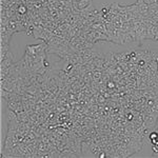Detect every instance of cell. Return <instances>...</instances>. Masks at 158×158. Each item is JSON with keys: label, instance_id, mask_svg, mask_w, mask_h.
Returning <instances> with one entry per match:
<instances>
[{"label": "cell", "instance_id": "6da1fadb", "mask_svg": "<svg viewBox=\"0 0 158 158\" xmlns=\"http://www.w3.org/2000/svg\"><path fill=\"white\" fill-rule=\"evenodd\" d=\"M45 52H48V43L44 41L38 43V44H32V45L30 44L25 49V54L30 56H34V57Z\"/></svg>", "mask_w": 158, "mask_h": 158}, {"label": "cell", "instance_id": "7a4b0ae2", "mask_svg": "<svg viewBox=\"0 0 158 158\" xmlns=\"http://www.w3.org/2000/svg\"><path fill=\"white\" fill-rule=\"evenodd\" d=\"M73 2V14H80V13L85 12L89 7L93 6V1L92 0H76Z\"/></svg>", "mask_w": 158, "mask_h": 158}, {"label": "cell", "instance_id": "3957f363", "mask_svg": "<svg viewBox=\"0 0 158 158\" xmlns=\"http://www.w3.org/2000/svg\"><path fill=\"white\" fill-rule=\"evenodd\" d=\"M15 63L14 61V55L11 52H7L4 57L1 58V63H0V70H6L9 69L10 67H12Z\"/></svg>", "mask_w": 158, "mask_h": 158}, {"label": "cell", "instance_id": "277c9868", "mask_svg": "<svg viewBox=\"0 0 158 158\" xmlns=\"http://www.w3.org/2000/svg\"><path fill=\"white\" fill-rule=\"evenodd\" d=\"M92 37H93V42L96 43L98 41H109V36L106 33H102L100 31H95V30H91L90 31Z\"/></svg>", "mask_w": 158, "mask_h": 158}, {"label": "cell", "instance_id": "5b68a950", "mask_svg": "<svg viewBox=\"0 0 158 158\" xmlns=\"http://www.w3.org/2000/svg\"><path fill=\"white\" fill-rule=\"evenodd\" d=\"M0 51H1V58L4 57V55L7 52H10V44H0Z\"/></svg>", "mask_w": 158, "mask_h": 158}, {"label": "cell", "instance_id": "8992f818", "mask_svg": "<svg viewBox=\"0 0 158 158\" xmlns=\"http://www.w3.org/2000/svg\"><path fill=\"white\" fill-rule=\"evenodd\" d=\"M106 88H108V90H114V89L116 88V83L114 80H112V79H110V80L106 82Z\"/></svg>", "mask_w": 158, "mask_h": 158}, {"label": "cell", "instance_id": "52a82bcc", "mask_svg": "<svg viewBox=\"0 0 158 158\" xmlns=\"http://www.w3.org/2000/svg\"><path fill=\"white\" fill-rule=\"evenodd\" d=\"M142 1H143L146 4H148V6H150V4L154 3V2H156V1H155V0H142Z\"/></svg>", "mask_w": 158, "mask_h": 158}, {"label": "cell", "instance_id": "ba28073f", "mask_svg": "<svg viewBox=\"0 0 158 158\" xmlns=\"http://www.w3.org/2000/svg\"><path fill=\"white\" fill-rule=\"evenodd\" d=\"M155 1H156V2H158V0H155Z\"/></svg>", "mask_w": 158, "mask_h": 158}]
</instances>
